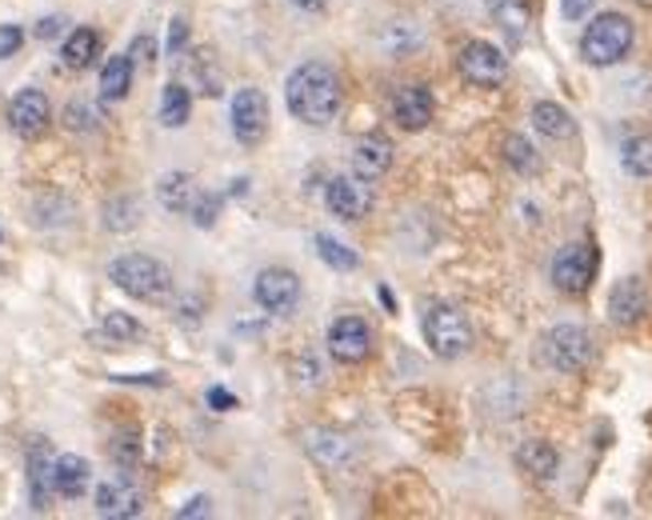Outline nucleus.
<instances>
[{"instance_id": "nucleus-1", "label": "nucleus", "mask_w": 652, "mask_h": 520, "mask_svg": "<svg viewBox=\"0 0 652 520\" xmlns=\"http://www.w3.org/2000/svg\"><path fill=\"white\" fill-rule=\"evenodd\" d=\"M341 100H344L341 77L324 60H305V65H297L288 73L285 104L297 121L312 124V129H324L341 112Z\"/></svg>"}, {"instance_id": "nucleus-2", "label": "nucleus", "mask_w": 652, "mask_h": 520, "mask_svg": "<svg viewBox=\"0 0 652 520\" xmlns=\"http://www.w3.org/2000/svg\"><path fill=\"white\" fill-rule=\"evenodd\" d=\"M632 41H637V29H632V21L625 12H600L597 21L585 29V36H581V56L593 68L620 65L629 56Z\"/></svg>"}, {"instance_id": "nucleus-3", "label": "nucleus", "mask_w": 652, "mask_h": 520, "mask_svg": "<svg viewBox=\"0 0 652 520\" xmlns=\"http://www.w3.org/2000/svg\"><path fill=\"white\" fill-rule=\"evenodd\" d=\"M109 280L136 300H165L173 292V273L148 253H124L109 265Z\"/></svg>"}, {"instance_id": "nucleus-4", "label": "nucleus", "mask_w": 652, "mask_h": 520, "mask_svg": "<svg viewBox=\"0 0 652 520\" xmlns=\"http://www.w3.org/2000/svg\"><path fill=\"white\" fill-rule=\"evenodd\" d=\"M424 341L441 361H456L473 348V324L456 305H432L424 312Z\"/></svg>"}, {"instance_id": "nucleus-5", "label": "nucleus", "mask_w": 652, "mask_h": 520, "mask_svg": "<svg viewBox=\"0 0 652 520\" xmlns=\"http://www.w3.org/2000/svg\"><path fill=\"white\" fill-rule=\"evenodd\" d=\"M544 361L556 368V373H581L593 361V336H588L585 324H553L549 336H544Z\"/></svg>"}, {"instance_id": "nucleus-6", "label": "nucleus", "mask_w": 652, "mask_h": 520, "mask_svg": "<svg viewBox=\"0 0 652 520\" xmlns=\"http://www.w3.org/2000/svg\"><path fill=\"white\" fill-rule=\"evenodd\" d=\"M456 65H461V77L476 89H500L505 77H509V56L497 45H488V41H468L456 56Z\"/></svg>"}, {"instance_id": "nucleus-7", "label": "nucleus", "mask_w": 652, "mask_h": 520, "mask_svg": "<svg viewBox=\"0 0 652 520\" xmlns=\"http://www.w3.org/2000/svg\"><path fill=\"white\" fill-rule=\"evenodd\" d=\"M324 204H329L332 217H341L349 224L365 221L368 212H373V180L361 177V173H341V177L329 180Z\"/></svg>"}, {"instance_id": "nucleus-8", "label": "nucleus", "mask_w": 652, "mask_h": 520, "mask_svg": "<svg viewBox=\"0 0 652 520\" xmlns=\"http://www.w3.org/2000/svg\"><path fill=\"white\" fill-rule=\"evenodd\" d=\"M229 121H233L236 144L256 148V144L268 136V97L261 89H236L233 92V109H229Z\"/></svg>"}, {"instance_id": "nucleus-9", "label": "nucleus", "mask_w": 652, "mask_h": 520, "mask_svg": "<svg viewBox=\"0 0 652 520\" xmlns=\"http://www.w3.org/2000/svg\"><path fill=\"white\" fill-rule=\"evenodd\" d=\"M253 297L273 317H288L300 305V277L292 268H261L253 280Z\"/></svg>"}, {"instance_id": "nucleus-10", "label": "nucleus", "mask_w": 652, "mask_h": 520, "mask_svg": "<svg viewBox=\"0 0 652 520\" xmlns=\"http://www.w3.org/2000/svg\"><path fill=\"white\" fill-rule=\"evenodd\" d=\"M593 277H597V248L585 241L564 244L553 261V285L568 297H576V292H585L593 285Z\"/></svg>"}, {"instance_id": "nucleus-11", "label": "nucleus", "mask_w": 652, "mask_h": 520, "mask_svg": "<svg viewBox=\"0 0 652 520\" xmlns=\"http://www.w3.org/2000/svg\"><path fill=\"white\" fill-rule=\"evenodd\" d=\"M329 353L341 365H361L373 356V329L361 317H336L329 324Z\"/></svg>"}, {"instance_id": "nucleus-12", "label": "nucleus", "mask_w": 652, "mask_h": 520, "mask_svg": "<svg viewBox=\"0 0 652 520\" xmlns=\"http://www.w3.org/2000/svg\"><path fill=\"white\" fill-rule=\"evenodd\" d=\"M48 121H53V104L41 89H21L9 100V124L21 141H36L45 136Z\"/></svg>"}, {"instance_id": "nucleus-13", "label": "nucleus", "mask_w": 652, "mask_h": 520, "mask_svg": "<svg viewBox=\"0 0 652 520\" xmlns=\"http://www.w3.org/2000/svg\"><path fill=\"white\" fill-rule=\"evenodd\" d=\"M644 312H649V288H644V280L641 277L617 280L612 292H608V317H612V324L632 329V324L644 321Z\"/></svg>"}, {"instance_id": "nucleus-14", "label": "nucleus", "mask_w": 652, "mask_h": 520, "mask_svg": "<svg viewBox=\"0 0 652 520\" xmlns=\"http://www.w3.org/2000/svg\"><path fill=\"white\" fill-rule=\"evenodd\" d=\"M97 512L100 517H112V520H129V517H141L144 512V493L133 485V480H104L97 488Z\"/></svg>"}, {"instance_id": "nucleus-15", "label": "nucleus", "mask_w": 652, "mask_h": 520, "mask_svg": "<svg viewBox=\"0 0 652 520\" xmlns=\"http://www.w3.org/2000/svg\"><path fill=\"white\" fill-rule=\"evenodd\" d=\"M393 121L405 129V133H420L429 129L432 121V92L424 85H405V89L393 92Z\"/></svg>"}, {"instance_id": "nucleus-16", "label": "nucleus", "mask_w": 652, "mask_h": 520, "mask_svg": "<svg viewBox=\"0 0 652 520\" xmlns=\"http://www.w3.org/2000/svg\"><path fill=\"white\" fill-rule=\"evenodd\" d=\"M53 453H48L45 441H33L29 449V497H33V509L45 512L48 500H53Z\"/></svg>"}, {"instance_id": "nucleus-17", "label": "nucleus", "mask_w": 652, "mask_h": 520, "mask_svg": "<svg viewBox=\"0 0 652 520\" xmlns=\"http://www.w3.org/2000/svg\"><path fill=\"white\" fill-rule=\"evenodd\" d=\"M89 480H92V468H89V461H85V456L65 453V456H56V461H53V488H56V497H65V500L85 497Z\"/></svg>"}, {"instance_id": "nucleus-18", "label": "nucleus", "mask_w": 652, "mask_h": 520, "mask_svg": "<svg viewBox=\"0 0 652 520\" xmlns=\"http://www.w3.org/2000/svg\"><path fill=\"white\" fill-rule=\"evenodd\" d=\"M353 168L361 173V177L380 180L388 168H393V141L380 133L361 136V144H356V153H353Z\"/></svg>"}, {"instance_id": "nucleus-19", "label": "nucleus", "mask_w": 652, "mask_h": 520, "mask_svg": "<svg viewBox=\"0 0 652 520\" xmlns=\"http://www.w3.org/2000/svg\"><path fill=\"white\" fill-rule=\"evenodd\" d=\"M532 129L541 136H549V141H568L576 133V121L573 112L564 109V104H556V100H537L532 104Z\"/></svg>"}, {"instance_id": "nucleus-20", "label": "nucleus", "mask_w": 652, "mask_h": 520, "mask_svg": "<svg viewBox=\"0 0 652 520\" xmlns=\"http://www.w3.org/2000/svg\"><path fill=\"white\" fill-rule=\"evenodd\" d=\"M517 465L537 480H553L556 468H561V453L549 441H524L517 449Z\"/></svg>"}, {"instance_id": "nucleus-21", "label": "nucleus", "mask_w": 652, "mask_h": 520, "mask_svg": "<svg viewBox=\"0 0 652 520\" xmlns=\"http://www.w3.org/2000/svg\"><path fill=\"white\" fill-rule=\"evenodd\" d=\"M488 12H493V21L509 33L512 45H520L524 41V33H529V21H532V9L529 0H488Z\"/></svg>"}, {"instance_id": "nucleus-22", "label": "nucleus", "mask_w": 652, "mask_h": 520, "mask_svg": "<svg viewBox=\"0 0 652 520\" xmlns=\"http://www.w3.org/2000/svg\"><path fill=\"white\" fill-rule=\"evenodd\" d=\"M197 180L188 177V173H165L161 185H156V200L165 204L168 212H188L192 209V200H197Z\"/></svg>"}, {"instance_id": "nucleus-23", "label": "nucleus", "mask_w": 652, "mask_h": 520, "mask_svg": "<svg viewBox=\"0 0 652 520\" xmlns=\"http://www.w3.org/2000/svg\"><path fill=\"white\" fill-rule=\"evenodd\" d=\"M97 56H100V33L97 29H73L68 41H65V48H60V60H65V68H73V73L89 68Z\"/></svg>"}, {"instance_id": "nucleus-24", "label": "nucleus", "mask_w": 652, "mask_h": 520, "mask_svg": "<svg viewBox=\"0 0 652 520\" xmlns=\"http://www.w3.org/2000/svg\"><path fill=\"white\" fill-rule=\"evenodd\" d=\"M133 89V56H112L109 65L100 68V100H124Z\"/></svg>"}, {"instance_id": "nucleus-25", "label": "nucleus", "mask_w": 652, "mask_h": 520, "mask_svg": "<svg viewBox=\"0 0 652 520\" xmlns=\"http://www.w3.org/2000/svg\"><path fill=\"white\" fill-rule=\"evenodd\" d=\"M188 117H192V92H188V85L173 80V85H165V92H161V124H165V129H185Z\"/></svg>"}, {"instance_id": "nucleus-26", "label": "nucleus", "mask_w": 652, "mask_h": 520, "mask_svg": "<svg viewBox=\"0 0 652 520\" xmlns=\"http://www.w3.org/2000/svg\"><path fill=\"white\" fill-rule=\"evenodd\" d=\"M312 244H317V256H321L332 273H356V268H361V256H356L349 244L336 241V236L317 233V236H312Z\"/></svg>"}, {"instance_id": "nucleus-27", "label": "nucleus", "mask_w": 652, "mask_h": 520, "mask_svg": "<svg viewBox=\"0 0 652 520\" xmlns=\"http://www.w3.org/2000/svg\"><path fill=\"white\" fill-rule=\"evenodd\" d=\"M620 165H625L629 177L652 180V136H632V141H625V148H620Z\"/></svg>"}, {"instance_id": "nucleus-28", "label": "nucleus", "mask_w": 652, "mask_h": 520, "mask_svg": "<svg viewBox=\"0 0 652 520\" xmlns=\"http://www.w3.org/2000/svg\"><path fill=\"white\" fill-rule=\"evenodd\" d=\"M309 453L321 461L324 468H336L349 456V441L344 436H336V432H309Z\"/></svg>"}, {"instance_id": "nucleus-29", "label": "nucleus", "mask_w": 652, "mask_h": 520, "mask_svg": "<svg viewBox=\"0 0 652 520\" xmlns=\"http://www.w3.org/2000/svg\"><path fill=\"white\" fill-rule=\"evenodd\" d=\"M505 161H509V165L517 168L520 177H529V173H537V168H541V156H537L532 141H524L520 133L505 136Z\"/></svg>"}, {"instance_id": "nucleus-30", "label": "nucleus", "mask_w": 652, "mask_h": 520, "mask_svg": "<svg viewBox=\"0 0 652 520\" xmlns=\"http://www.w3.org/2000/svg\"><path fill=\"white\" fill-rule=\"evenodd\" d=\"M136 221H141V204L133 197L104 204V229H112V233H129V229H136Z\"/></svg>"}, {"instance_id": "nucleus-31", "label": "nucleus", "mask_w": 652, "mask_h": 520, "mask_svg": "<svg viewBox=\"0 0 652 520\" xmlns=\"http://www.w3.org/2000/svg\"><path fill=\"white\" fill-rule=\"evenodd\" d=\"M100 332L109 336V341H117V344H129V341H141L144 336V329H141V321H133L129 312H109L104 321H100Z\"/></svg>"}, {"instance_id": "nucleus-32", "label": "nucleus", "mask_w": 652, "mask_h": 520, "mask_svg": "<svg viewBox=\"0 0 652 520\" xmlns=\"http://www.w3.org/2000/svg\"><path fill=\"white\" fill-rule=\"evenodd\" d=\"M109 453H112V461H117L121 468H136V465H141V436H136L133 429L117 432V436H112V444H109Z\"/></svg>"}, {"instance_id": "nucleus-33", "label": "nucleus", "mask_w": 652, "mask_h": 520, "mask_svg": "<svg viewBox=\"0 0 652 520\" xmlns=\"http://www.w3.org/2000/svg\"><path fill=\"white\" fill-rule=\"evenodd\" d=\"M192 224L197 229H212L217 224V217H221V197H212V192H197V200H192Z\"/></svg>"}, {"instance_id": "nucleus-34", "label": "nucleus", "mask_w": 652, "mask_h": 520, "mask_svg": "<svg viewBox=\"0 0 652 520\" xmlns=\"http://www.w3.org/2000/svg\"><path fill=\"white\" fill-rule=\"evenodd\" d=\"M97 109L92 104H68L65 109V124L68 133H97Z\"/></svg>"}, {"instance_id": "nucleus-35", "label": "nucleus", "mask_w": 652, "mask_h": 520, "mask_svg": "<svg viewBox=\"0 0 652 520\" xmlns=\"http://www.w3.org/2000/svg\"><path fill=\"white\" fill-rule=\"evenodd\" d=\"M292 377H297L300 388H317L321 385V361L312 353H300L297 361H292Z\"/></svg>"}, {"instance_id": "nucleus-36", "label": "nucleus", "mask_w": 652, "mask_h": 520, "mask_svg": "<svg viewBox=\"0 0 652 520\" xmlns=\"http://www.w3.org/2000/svg\"><path fill=\"white\" fill-rule=\"evenodd\" d=\"M24 45V33L21 24H0V60H9V56H16Z\"/></svg>"}, {"instance_id": "nucleus-37", "label": "nucleus", "mask_w": 652, "mask_h": 520, "mask_svg": "<svg viewBox=\"0 0 652 520\" xmlns=\"http://www.w3.org/2000/svg\"><path fill=\"white\" fill-rule=\"evenodd\" d=\"M188 48V21L185 16H173L168 24V56H180Z\"/></svg>"}, {"instance_id": "nucleus-38", "label": "nucleus", "mask_w": 652, "mask_h": 520, "mask_svg": "<svg viewBox=\"0 0 652 520\" xmlns=\"http://www.w3.org/2000/svg\"><path fill=\"white\" fill-rule=\"evenodd\" d=\"M561 12L564 21H585L588 12H593V0H561Z\"/></svg>"}, {"instance_id": "nucleus-39", "label": "nucleus", "mask_w": 652, "mask_h": 520, "mask_svg": "<svg viewBox=\"0 0 652 520\" xmlns=\"http://www.w3.org/2000/svg\"><path fill=\"white\" fill-rule=\"evenodd\" d=\"M129 56H133V60H141V65H153V60H156V45L148 41V36H136L133 48H129Z\"/></svg>"}, {"instance_id": "nucleus-40", "label": "nucleus", "mask_w": 652, "mask_h": 520, "mask_svg": "<svg viewBox=\"0 0 652 520\" xmlns=\"http://www.w3.org/2000/svg\"><path fill=\"white\" fill-rule=\"evenodd\" d=\"M209 405H212L217 412H229V409H236V397L229 392V388L217 385V388H209Z\"/></svg>"}, {"instance_id": "nucleus-41", "label": "nucleus", "mask_w": 652, "mask_h": 520, "mask_svg": "<svg viewBox=\"0 0 652 520\" xmlns=\"http://www.w3.org/2000/svg\"><path fill=\"white\" fill-rule=\"evenodd\" d=\"M209 512H212V500H209V497H192V500L185 505V509L177 512V517L188 520V517H209Z\"/></svg>"}, {"instance_id": "nucleus-42", "label": "nucleus", "mask_w": 652, "mask_h": 520, "mask_svg": "<svg viewBox=\"0 0 652 520\" xmlns=\"http://www.w3.org/2000/svg\"><path fill=\"white\" fill-rule=\"evenodd\" d=\"M60 29H65L60 16H45V21L36 24V41H53V36H60Z\"/></svg>"}, {"instance_id": "nucleus-43", "label": "nucleus", "mask_w": 652, "mask_h": 520, "mask_svg": "<svg viewBox=\"0 0 652 520\" xmlns=\"http://www.w3.org/2000/svg\"><path fill=\"white\" fill-rule=\"evenodd\" d=\"M292 4H297V9H305V12H321L329 0H292Z\"/></svg>"}, {"instance_id": "nucleus-44", "label": "nucleus", "mask_w": 652, "mask_h": 520, "mask_svg": "<svg viewBox=\"0 0 652 520\" xmlns=\"http://www.w3.org/2000/svg\"><path fill=\"white\" fill-rule=\"evenodd\" d=\"M637 4H644V9H652V0H637Z\"/></svg>"}]
</instances>
